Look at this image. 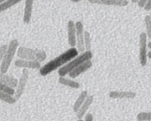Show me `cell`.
Masks as SVG:
<instances>
[{"label":"cell","instance_id":"obj_1","mask_svg":"<svg viewBox=\"0 0 151 121\" xmlns=\"http://www.w3.org/2000/svg\"><path fill=\"white\" fill-rule=\"evenodd\" d=\"M78 53H79L75 47H71L70 49L66 50L61 55L55 58L54 59L49 61L43 66H41V68L39 69L40 74L42 76H46L53 71L64 66L66 63L77 57L78 55Z\"/></svg>","mask_w":151,"mask_h":121},{"label":"cell","instance_id":"obj_2","mask_svg":"<svg viewBox=\"0 0 151 121\" xmlns=\"http://www.w3.org/2000/svg\"><path fill=\"white\" fill-rule=\"evenodd\" d=\"M16 53L19 59L32 60V61H37L39 63L44 61L47 58V53L44 50L27 48L25 47H19Z\"/></svg>","mask_w":151,"mask_h":121},{"label":"cell","instance_id":"obj_3","mask_svg":"<svg viewBox=\"0 0 151 121\" xmlns=\"http://www.w3.org/2000/svg\"><path fill=\"white\" fill-rule=\"evenodd\" d=\"M93 55L91 51H85L84 53H81L80 55H78L71 60L70 61L68 62L67 63L60 67L58 69V75L60 77H64L65 75H68L70 72H72L73 69L78 67V66L84 62L87 61L88 60H91L92 58Z\"/></svg>","mask_w":151,"mask_h":121},{"label":"cell","instance_id":"obj_4","mask_svg":"<svg viewBox=\"0 0 151 121\" xmlns=\"http://www.w3.org/2000/svg\"><path fill=\"white\" fill-rule=\"evenodd\" d=\"M18 48H19V41H18V40H11L8 45H7V50H6L4 57H3L2 61H1V65H0V72L4 74L7 73Z\"/></svg>","mask_w":151,"mask_h":121},{"label":"cell","instance_id":"obj_5","mask_svg":"<svg viewBox=\"0 0 151 121\" xmlns=\"http://www.w3.org/2000/svg\"><path fill=\"white\" fill-rule=\"evenodd\" d=\"M28 78H29V71L28 69H24L22 70V75H21L20 78L18 80V84L16 86V90L15 91L14 94V98L16 99V101L20 98L22 96V94L24 92L25 88H26L27 83L28 81Z\"/></svg>","mask_w":151,"mask_h":121},{"label":"cell","instance_id":"obj_6","mask_svg":"<svg viewBox=\"0 0 151 121\" xmlns=\"http://www.w3.org/2000/svg\"><path fill=\"white\" fill-rule=\"evenodd\" d=\"M147 37L146 32H141L139 35V59L140 64L142 66H145L147 63Z\"/></svg>","mask_w":151,"mask_h":121},{"label":"cell","instance_id":"obj_7","mask_svg":"<svg viewBox=\"0 0 151 121\" xmlns=\"http://www.w3.org/2000/svg\"><path fill=\"white\" fill-rule=\"evenodd\" d=\"M75 29H76V46L77 50L78 53H84L85 48L83 44V33L84 28L83 24L81 22H75Z\"/></svg>","mask_w":151,"mask_h":121},{"label":"cell","instance_id":"obj_8","mask_svg":"<svg viewBox=\"0 0 151 121\" xmlns=\"http://www.w3.org/2000/svg\"><path fill=\"white\" fill-rule=\"evenodd\" d=\"M67 38L68 44L71 47L76 46V29L75 22L69 20L67 23Z\"/></svg>","mask_w":151,"mask_h":121},{"label":"cell","instance_id":"obj_9","mask_svg":"<svg viewBox=\"0 0 151 121\" xmlns=\"http://www.w3.org/2000/svg\"><path fill=\"white\" fill-rule=\"evenodd\" d=\"M93 101H94V96H87L86 99L85 101L83 102L82 106L80 107V109H78V112H76V116L78 120H82V118L84 117V116H85L86 114L87 111L88 110V109L90 108L91 105L92 104Z\"/></svg>","mask_w":151,"mask_h":121},{"label":"cell","instance_id":"obj_10","mask_svg":"<svg viewBox=\"0 0 151 121\" xmlns=\"http://www.w3.org/2000/svg\"><path fill=\"white\" fill-rule=\"evenodd\" d=\"M91 66H92V62H91V60H88L87 61L84 62V63H81L80 66H78V67L73 69L72 72H69L68 75H69V76L71 78H74L75 79V78H77V77L81 75L82 73L85 72L86 71L88 70V69H90Z\"/></svg>","mask_w":151,"mask_h":121},{"label":"cell","instance_id":"obj_11","mask_svg":"<svg viewBox=\"0 0 151 121\" xmlns=\"http://www.w3.org/2000/svg\"><path fill=\"white\" fill-rule=\"evenodd\" d=\"M109 97L112 99H134L137 97V93L131 91H111Z\"/></svg>","mask_w":151,"mask_h":121},{"label":"cell","instance_id":"obj_12","mask_svg":"<svg viewBox=\"0 0 151 121\" xmlns=\"http://www.w3.org/2000/svg\"><path fill=\"white\" fill-rule=\"evenodd\" d=\"M15 66L19 68L23 69H36L41 68V63L37 61H32V60H22V59H18L15 61Z\"/></svg>","mask_w":151,"mask_h":121},{"label":"cell","instance_id":"obj_13","mask_svg":"<svg viewBox=\"0 0 151 121\" xmlns=\"http://www.w3.org/2000/svg\"><path fill=\"white\" fill-rule=\"evenodd\" d=\"M88 2L91 4H105V5H113L125 7L127 6L129 1L126 0H88Z\"/></svg>","mask_w":151,"mask_h":121},{"label":"cell","instance_id":"obj_14","mask_svg":"<svg viewBox=\"0 0 151 121\" xmlns=\"http://www.w3.org/2000/svg\"><path fill=\"white\" fill-rule=\"evenodd\" d=\"M23 22L25 24H29L31 21L33 8V1L32 0H25Z\"/></svg>","mask_w":151,"mask_h":121},{"label":"cell","instance_id":"obj_15","mask_svg":"<svg viewBox=\"0 0 151 121\" xmlns=\"http://www.w3.org/2000/svg\"><path fill=\"white\" fill-rule=\"evenodd\" d=\"M0 83L14 89L17 86L18 80L13 77L7 75V74L0 72Z\"/></svg>","mask_w":151,"mask_h":121},{"label":"cell","instance_id":"obj_16","mask_svg":"<svg viewBox=\"0 0 151 121\" xmlns=\"http://www.w3.org/2000/svg\"><path fill=\"white\" fill-rule=\"evenodd\" d=\"M87 96H88V91H83L81 94H79V96L78 97V98L75 100V103L73 105V107H72V109H73V112L76 113L78 111V109H80L82 104L83 103V102L85 101V100L86 99Z\"/></svg>","mask_w":151,"mask_h":121},{"label":"cell","instance_id":"obj_17","mask_svg":"<svg viewBox=\"0 0 151 121\" xmlns=\"http://www.w3.org/2000/svg\"><path fill=\"white\" fill-rule=\"evenodd\" d=\"M58 82L62 85L70 87V88L72 89H79L80 86H81L78 82L73 81V80L69 79V78H66L65 77H59Z\"/></svg>","mask_w":151,"mask_h":121},{"label":"cell","instance_id":"obj_18","mask_svg":"<svg viewBox=\"0 0 151 121\" xmlns=\"http://www.w3.org/2000/svg\"><path fill=\"white\" fill-rule=\"evenodd\" d=\"M83 44H84V48H85V51H91V34H90V32L87 30H84Z\"/></svg>","mask_w":151,"mask_h":121},{"label":"cell","instance_id":"obj_19","mask_svg":"<svg viewBox=\"0 0 151 121\" xmlns=\"http://www.w3.org/2000/svg\"><path fill=\"white\" fill-rule=\"evenodd\" d=\"M20 2V0H7L4 1L1 4H0V13L3 11H5L7 9L10 8L11 7L14 6L15 4Z\"/></svg>","mask_w":151,"mask_h":121},{"label":"cell","instance_id":"obj_20","mask_svg":"<svg viewBox=\"0 0 151 121\" xmlns=\"http://www.w3.org/2000/svg\"><path fill=\"white\" fill-rule=\"evenodd\" d=\"M0 100L8 103V104H13L16 102V100L14 98V97L9 95V94H4L1 91H0Z\"/></svg>","mask_w":151,"mask_h":121},{"label":"cell","instance_id":"obj_21","mask_svg":"<svg viewBox=\"0 0 151 121\" xmlns=\"http://www.w3.org/2000/svg\"><path fill=\"white\" fill-rule=\"evenodd\" d=\"M137 119L138 121H150L151 113L150 112H139L137 115Z\"/></svg>","mask_w":151,"mask_h":121},{"label":"cell","instance_id":"obj_22","mask_svg":"<svg viewBox=\"0 0 151 121\" xmlns=\"http://www.w3.org/2000/svg\"><path fill=\"white\" fill-rule=\"evenodd\" d=\"M0 91L4 93V94H9L10 96H14L15 94V89H14L11 88V87L8 86L7 85H4V84H1L0 83Z\"/></svg>","mask_w":151,"mask_h":121},{"label":"cell","instance_id":"obj_23","mask_svg":"<svg viewBox=\"0 0 151 121\" xmlns=\"http://www.w3.org/2000/svg\"><path fill=\"white\" fill-rule=\"evenodd\" d=\"M145 24L146 27V34L147 37L150 39L151 38V17L150 15H147L145 17Z\"/></svg>","mask_w":151,"mask_h":121},{"label":"cell","instance_id":"obj_24","mask_svg":"<svg viewBox=\"0 0 151 121\" xmlns=\"http://www.w3.org/2000/svg\"><path fill=\"white\" fill-rule=\"evenodd\" d=\"M7 45L6 44H4V45H1L0 47V65H1V61H2L3 57H4V55L5 53L6 50H7Z\"/></svg>","mask_w":151,"mask_h":121},{"label":"cell","instance_id":"obj_25","mask_svg":"<svg viewBox=\"0 0 151 121\" xmlns=\"http://www.w3.org/2000/svg\"><path fill=\"white\" fill-rule=\"evenodd\" d=\"M94 117H93L92 114L88 113L86 114V115L84 116V120L83 121H93Z\"/></svg>","mask_w":151,"mask_h":121},{"label":"cell","instance_id":"obj_26","mask_svg":"<svg viewBox=\"0 0 151 121\" xmlns=\"http://www.w3.org/2000/svg\"><path fill=\"white\" fill-rule=\"evenodd\" d=\"M144 9H145V10H146V11H150V9H151V1L150 0L147 1L145 6L144 7Z\"/></svg>","mask_w":151,"mask_h":121},{"label":"cell","instance_id":"obj_27","mask_svg":"<svg viewBox=\"0 0 151 121\" xmlns=\"http://www.w3.org/2000/svg\"><path fill=\"white\" fill-rule=\"evenodd\" d=\"M146 2H147V1L146 0H139L138 1V6L139 7H141V8H144V7L145 6L146 4Z\"/></svg>","mask_w":151,"mask_h":121},{"label":"cell","instance_id":"obj_28","mask_svg":"<svg viewBox=\"0 0 151 121\" xmlns=\"http://www.w3.org/2000/svg\"><path fill=\"white\" fill-rule=\"evenodd\" d=\"M147 58H151V51H149L147 53Z\"/></svg>","mask_w":151,"mask_h":121},{"label":"cell","instance_id":"obj_29","mask_svg":"<svg viewBox=\"0 0 151 121\" xmlns=\"http://www.w3.org/2000/svg\"><path fill=\"white\" fill-rule=\"evenodd\" d=\"M147 47H148L149 49H151V42L150 41H149L148 44H147Z\"/></svg>","mask_w":151,"mask_h":121},{"label":"cell","instance_id":"obj_30","mask_svg":"<svg viewBox=\"0 0 151 121\" xmlns=\"http://www.w3.org/2000/svg\"><path fill=\"white\" fill-rule=\"evenodd\" d=\"M138 1H139V0H132V1H131V2H132V3H137V2H138Z\"/></svg>","mask_w":151,"mask_h":121},{"label":"cell","instance_id":"obj_31","mask_svg":"<svg viewBox=\"0 0 151 121\" xmlns=\"http://www.w3.org/2000/svg\"><path fill=\"white\" fill-rule=\"evenodd\" d=\"M72 2H78V1H78V0H75V1H74V0H72Z\"/></svg>","mask_w":151,"mask_h":121},{"label":"cell","instance_id":"obj_32","mask_svg":"<svg viewBox=\"0 0 151 121\" xmlns=\"http://www.w3.org/2000/svg\"><path fill=\"white\" fill-rule=\"evenodd\" d=\"M3 1H3V0H0V4H1V3H2Z\"/></svg>","mask_w":151,"mask_h":121},{"label":"cell","instance_id":"obj_33","mask_svg":"<svg viewBox=\"0 0 151 121\" xmlns=\"http://www.w3.org/2000/svg\"><path fill=\"white\" fill-rule=\"evenodd\" d=\"M78 121H83V120H78Z\"/></svg>","mask_w":151,"mask_h":121}]
</instances>
